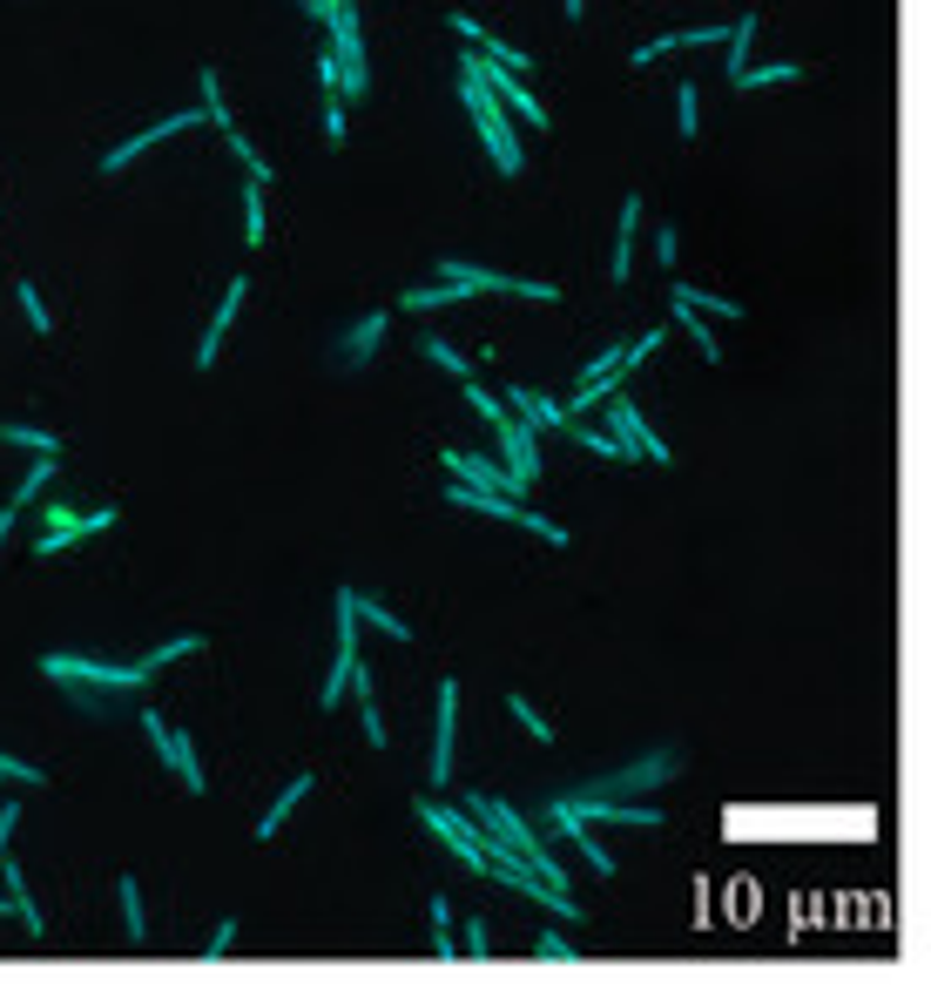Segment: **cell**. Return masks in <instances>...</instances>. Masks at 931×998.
Returning a JSON list of instances; mask_svg holds the SVG:
<instances>
[{
    "mask_svg": "<svg viewBox=\"0 0 931 998\" xmlns=\"http://www.w3.org/2000/svg\"><path fill=\"white\" fill-rule=\"evenodd\" d=\"M507 715H514V723H520V729H527L533 742H554V723H547V715H540V708H533V702H527L520 689L507 695Z\"/></svg>",
    "mask_w": 931,
    "mask_h": 998,
    "instance_id": "1f68e13d",
    "label": "cell"
},
{
    "mask_svg": "<svg viewBox=\"0 0 931 998\" xmlns=\"http://www.w3.org/2000/svg\"><path fill=\"white\" fill-rule=\"evenodd\" d=\"M446 472H459L466 479V486H486V493H520L527 486V479L520 472H507V466H499V459H486V453H446Z\"/></svg>",
    "mask_w": 931,
    "mask_h": 998,
    "instance_id": "5bb4252c",
    "label": "cell"
},
{
    "mask_svg": "<svg viewBox=\"0 0 931 998\" xmlns=\"http://www.w3.org/2000/svg\"><path fill=\"white\" fill-rule=\"evenodd\" d=\"M601 406H608V432L621 438V453H628V466H641V459H648V466H669V446H662V438L648 432V419L628 406V398L614 391V398H601Z\"/></svg>",
    "mask_w": 931,
    "mask_h": 998,
    "instance_id": "52a82bcc",
    "label": "cell"
},
{
    "mask_svg": "<svg viewBox=\"0 0 931 998\" xmlns=\"http://www.w3.org/2000/svg\"><path fill=\"white\" fill-rule=\"evenodd\" d=\"M507 412H520L533 432H567V406H561V398H540V391H527V385L507 391Z\"/></svg>",
    "mask_w": 931,
    "mask_h": 998,
    "instance_id": "e0dca14e",
    "label": "cell"
},
{
    "mask_svg": "<svg viewBox=\"0 0 931 998\" xmlns=\"http://www.w3.org/2000/svg\"><path fill=\"white\" fill-rule=\"evenodd\" d=\"M55 472H61V466H55L48 453H34V466L21 472V486H14V500H8V506H34V500H42V493L55 486Z\"/></svg>",
    "mask_w": 931,
    "mask_h": 998,
    "instance_id": "484cf974",
    "label": "cell"
},
{
    "mask_svg": "<svg viewBox=\"0 0 931 998\" xmlns=\"http://www.w3.org/2000/svg\"><path fill=\"white\" fill-rule=\"evenodd\" d=\"M244 244L263 250V183H244Z\"/></svg>",
    "mask_w": 931,
    "mask_h": 998,
    "instance_id": "836d02e7",
    "label": "cell"
},
{
    "mask_svg": "<svg viewBox=\"0 0 931 998\" xmlns=\"http://www.w3.org/2000/svg\"><path fill=\"white\" fill-rule=\"evenodd\" d=\"M318 102H325V136L344 142V95H318Z\"/></svg>",
    "mask_w": 931,
    "mask_h": 998,
    "instance_id": "ee69618b",
    "label": "cell"
},
{
    "mask_svg": "<svg viewBox=\"0 0 931 998\" xmlns=\"http://www.w3.org/2000/svg\"><path fill=\"white\" fill-rule=\"evenodd\" d=\"M115 897H122V925H129V938L142 944V938H149V917H142V884H135V877H122V884H115Z\"/></svg>",
    "mask_w": 931,
    "mask_h": 998,
    "instance_id": "d6a6232c",
    "label": "cell"
},
{
    "mask_svg": "<svg viewBox=\"0 0 931 998\" xmlns=\"http://www.w3.org/2000/svg\"><path fill=\"white\" fill-rule=\"evenodd\" d=\"M669 304H675V325H682V331L695 338V351H703L709 365H722V344H716V331L703 325V310H695V304H682V297H669Z\"/></svg>",
    "mask_w": 931,
    "mask_h": 998,
    "instance_id": "d4e9b609",
    "label": "cell"
},
{
    "mask_svg": "<svg viewBox=\"0 0 931 998\" xmlns=\"http://www.w3.org/2000/svg\"><path fill=\"white\" fill-rule=\"evenodd\" d=\"M223 142L237 149V163H244V176H250V183H270V163H263V149H250V142H244V129H223Z\"/></svg>",
    "mask_w": 931,
    "mask_h": 998,
    "instance_id": "8d00e7d4",
    "label": "cell"
},
{
    "mask_svg": "<svg viewBox=\"0 0 931 998\" xmlns=\"http://www.w3.org/2000/svg\"><path fill=\"white\" fill-rule=\"evenodd\" d=\"M0 897H8V911L27 925V938H42V931H48V925H42V911L27 904V877H21V864H14V857H0Z\"/></svg>",
    "mask_w": 931,
    "mask_h": 998,
    "instance_id": "ffe728a7",
    "label": "cell"
},
{
    "mask_svg": "<svg viewBox=\"0 0 931 998\" xmlns=\"http://www.w3.org/2000/svg\"><path fill=\"white\" fill-rule=\"evenodd\" d=\"M669 297H682V304H695V310H716V317H750L743 304H729V297H716V291H695V284H675Z\"/></svg>",
    "mask_w": 931,
    "mask_h": 998,
    "instance_id": "e575fe53",
    "label": "cell"
},
{
    "mask_svg": "<svg viewBox=\"0 0 931 998\" xmlns=\"http://www.w3.org/2000/svg\"><path fill=\"white\" fill-rule=\"evenodd\" d=\"M709 42H729V27H682V34H662V42H641L628 61H635V68H655V61L675 55V48H709Z\"/></svg>",
    "mask_w": 931,
    "mask_h": 998,
    "instance_id": "ac0fdd59",
    "label": "cell"
},
{
    "mask_svg": "<svg viewBox=\"0 0 931 998\" xmlns=\"http://www.w3.org/2000/svg\"><path fill=\"white\" fill-rule=\"evenodd\" d=\"M459 102H466V115H473V129H480V142H486V155H493V169H499V176H520V169H527V149H520V136H514V115L499 108V95L473 74L466 48H459Z\"/></svg>",
    "mask_w": 931,
    "mask_h": 998,
    "instance_id": "6da1fadb",
    "label": "cell"
},
{
    "mask_svg": "<svg viewBox=\"0 0 931 998\" xmlns=\"http://www.w3.org/2000/svg\"><path fill=\"white\" fill-rule=\"evenodd\" d=\"M14 823H21V796H8V803H0V857H8V836H14Z\"/></svg>",
    "mask_w": 931,
    "mask_h": 998,
    "instance_id": "f6af8a7d",
    "label": "cell"
},
{
    "mask_svg": "<svg viewBox=\"0 0 931 998\" xmlns=\"http://www.w3.org/2000/svg\"><path fill=\"white\" fill-rule=\"evenodd\" d=\"M14 297H21V310H27V325H34V331H42V338H48V331H55V310L42 304V291H34V284H21Z\"/></svg>",
    "mask_w": 931,
    "mask_h": 998,
    "instance_id": "f35d334b",
    "label": "cell"
},
{
    "mask_svg": "<svg viewBox=\"0 0 931 998\" xmlns=\"http://www.w3.org/2000/svg\"><path fill=\"white\" fill-rule=\"evenodd\" d=\"M244 297H250V277H229V291H223V304L210 310V331H203V344H197V372H210V365H216V351H223V331L237 325Z\"/></svg>",
    "mask_w": 931,
    "mask_h": 998,
    "instance_id": "9a60e30c",
    "label": "cell"
},
{
    "mask_svg": "<svg viewBox=\"0 0 931 998\" xmlns=\"http://www.w3.org/2000/svg\"><path fill=\"white\" fill-rule=\"evenodd\" d=\"M533 958H540V965H574V944H567L561 931H540V938H533Z\"/></svg>",
    "mask_w": 931,
    "mask_h": 998,
    "instance_id": "ab89813d",
    "label": "cell"
},
{
    "mask_svg": "<svg viewBox=\"0 0 931 998\" xmlns=\"http://www.w3.org/2000/svg\"><path fill=\"white\" fill-rule=\"evenodd\" d=\"M655 263H662V270H675V230H669V223L655 230Z\"/></svg>",
    "mask_w": 931,
    "mask_h": 998,
    "instance_id": "bcb514c9",
    "label": "cell"
},
{
    "mask_svg": "<svg viewBox=\"0 0 931 998\" xmlns=\"http://www.w3.org/2000/svg\"><path fill=\"white\" fill-rule=\"evenodd\" d=\"M635 223H641V196H621V223H614V257H608V277L628 284L635 277Z\"/></svg>",
    "mask_w": 931,
    "mask_h": 998,
    "instance_id": "2e32d148",
    "label": "cell"
},
{
    "mask_svg": "<svg viewBox=\"0 0 931 998\" xmlns=\"http://www.w3.org/2000/svg\"><path fill=\"white\" fill-rule=\"evenodd\" d=\"M452 736H459V682H439V695H433V789L452 783Z\"/></svg>",
    "mask_w": 931,
    "mask_h": 998,
    "instance_id": "8fae6325",
    "label": "cell"
},
{
    "mask_svg": "<svg viewBox=\"0 0 931 998\" xmlns=\"http://www.w3.org/2000/svg\"><path fill=\"white\" fill-rule=\"evenodd\" d=\"M486 951H493L486 917H466V925H459V958H486Z\"/></svg>",
    "mask_w": 931,
    "mask_h": 998,
    "instance_id": "60d3db41",
    "label": "cell"
},
{
    "mask_svg": "<svg viewBox=\"0 0 931 998\" xmlns=\"http://www.w3.org/2000/svg\"><path fill=\"white\" fill-rule=\"evenodd\" d=\"M229 944H237V917H223V925L210 931V951H203V958L216 965V958H229Z\"/></svg>",
    "mask_w": 931,
    "mask_h": 998,
    "instance_id": "7bdbcfd3",
    "label": "cell"
},
{
    "mask_svg": "<svg viewBox=\"0 0 931 998\" xmlns=\"http://www.w3.org/2000/svg\"><path fill=\"white\" fill-rule=\"evenodd\" d=\"M42 674L48 682H89L102 695H135L155 682L142 661H89V655H42Z\"/></svg>",
    "mask_w": 931,
    "mask_h": 998,
    "instance_id": "277c9868",
    "label": "cell"
},
{
    "mask_svg": "<svg viewBox=\"0 0 931 998\" xmlns=\"http://www.w3.org/2000/svg\"><path fill=\"white\" fill-rule=\"evenodd\" d=\"M412 810H419V823L433 830V836H439V844H446V850H452L466 870H480V877H486V857L499 850V836H486V830H480L473 817H466L459 803H433V796H419Z\"/></svg>",
    "mask_w": 931,
    "mask_h": 998,
    "instance_id": "3957f363",
    "label": "cell"
},
{
    "mask_svg": "<svg viewBox=\"0 0 931 998\" xmlns=\"http://www.w3.org/2000/svg\"><path fill=\"white\" fill-rule=\"evenodd\" d=\"M750 48H756V14H743V21H729V82L750 68Z\"/></svg>",
    "mask_w": 931,
    "mask_h": 998,
    "instance_id": "f546056e",
    "label": "cell"
},
{
    "mask_svg": "<svg viewBox=\"0 0 931 998\" xmlns=\"http://www.w3.org/2000/svg\"><path fill=\"white\" fill-rule=\"evenodd\" d=\"M0 446H21V453H48V459H61V438H55V432H42V425H0Z\"/></svg>",
    "mask_w": 931,
    "mask_h": 998,
    "instance_id": "4316f807",
    "label": "cell"
},
{
    "mask_svg": "<svg viewBox=\"0 0 931 998\" xmlns=\"http://www.w3.org/2000/svg\"><path fill=\"white\" fill-rule=\"evenodd\" d=\"M0 783H21V789H34V783H42V770H34V763H21V755H8V749H0Z\"/></svg>",
    "mask_w": 931,
    "mask_h": 998,
    "instance_id": "b9f144b4",
    "label": "cell"
},
{
    "mask_svg": "<svg viewBox=\"0 0 931 998\" xmlns=\"http://www.w3.org/2000/svg\"><path fill=\"white\" fill-rule=\"evenodd\" d=\"M0 911H8V897H0Z\"/></svg>",
    "mask_w": 931,
    "mask_h": 998,
    "instance_id": "f907efd6",
    "label": "cell"
},
{
    "mask_svg": "<svg viewBox=\"0 0 931 998\" xmlns=\"http://www.w3.org/2000/svg\"><path fill=\"white\" fill-rule=\"evenodd\" d=\"M203 122V108H176V115H163L155 129H135L129 142H115V149H102V176H122L135 155H149L155 142H169V136H182V129H197Z\"/></svg>",
    "mask_w": 931,
    "mask_h": 998,
    "instance_id": "9c48e42d",
    "label": "cell"
},
{
    "mask_svg": "<svg viewBox=\"0 0 931 998\" xmlns=\"http://www.w3.org/2000/svg\"><path fill=\"white\" fill-rule=\"evenodd\" d=\"M480 291H466L459 277H439V284H412L399 297V310H459V304H473Z\"/></svg>",
    "mask_w": 931,
    "mask_h": 998,
    "instance_id": "d6986e66",
    "label": "cell"
},
{
    "mask_svg": "<svg viewBox=\"0 0 931 998\" xmlns=\"http://www.w3.org/2000/svg\"><path fill=\"white\" fill-rule=\"evenodd\" d=\"M310 783H318L310 770H304V776H291V789H284V796H278L270 810H263V823H257V844H263V836H278V830H284V817H291V810L304 803V796H310Z\"/></svg>",
    "mask_w": 931,
    "mask_h": 998,
    "instance_id": "603a6c76",
    "label": "cell"
},
{
    "mask_svg": "<svg viewBox=\"0 0 931 998\" xmlns=\"http://www.w3.org/2000/svg\"><path fill=\"white\" fill-rule=\"evenodd\" d=\"M385 331H392V310H365L352 331H338L331 365H338V372H365L372 357H378V344H385Z\"/></svg>",
    "mask_w": 931,
    "mask_h": 998,
    "instance_id": "30bf717a",
    "label": "cell"
},
{
    "mask_svg": "<svg viewBox=\"0 0 931 998\" xmlns=\"http://www.w3.org/2000/svg\"><path fill=\"white\" fill-rule=\"evenodd\" d=\"M446 27H452V34H466V42H473V55H480V61H493V68H514V74H527V68H533V55H527V48H514V42H499V34H486L473 14H446Z\"/></svg>",
    "mask_w": 931,
    "mask_h": 998,
    "instance_id": "7c38bea8",
    "label": "cell"
},
{
    "mask_svg": "<svg viewBox=\"0 0 931 998\" xmlns=\"http://www.w3.org/2000/svg\"><path fill=\"white\" fill-rule=\"evenodd\" d=\"M197 108H203V122H210V129H237V115H229V102H223L216 68H203V74H197Z\"/></svg>",
    "mask_w": 931,
    "mask_h": 998,
    "instance_id": "cb8c5ba5",
    "label": "cell"
},
{
    "mask_svg": "<svg viewBox=\"0 0 931 998\" xmlns=\"http://www.w3.org/2000/svg\"><path fill=\"white\" fill-rule=\"evenodd\" d=\"M675 129H682V142H695V129H703V102H695V82L675 89Z\"/></svg>",
    "mask_w": 931,
    "mask_h": 998,
    "instance_id": "d590c367",
    "label": "cell"
},
{
    "mask_svg": "<svg viewBox=\"0 0 931 998\" xmlns=\"http://www.w3.org/2000/svg\"><path fill=\"white\" fill-rule=\"evenodd\" d=\"M325 55H331V68H338L344 102H365V95H372V68H365L358 0H331V14H325Z\"/></svg>",
    "mask_w": 931,
    "mask_h": 998,
    "instance_id": "7a4b0ae2",
    "label": "cell"
},
{
    "mask_svg": "<svg viewBox=\"0 0 931 998\" xmlns=\"http://www.w3.org/2000/svg\"><path fill=\"white\" fill-rule=\"evenodd\" d=\"M21 520V506H0V547H8V527Z\"/></svg>",
    "mask_w": 931,
    "mask_h": 998,
    "instance_id": "c3c4849f",
    "label": "cell"
},
{
    "mask_svg": "<svg viewBox=\"0 0 931 998\" xmlns=\"http://www.w3.org/2000/svg\"><path fill=\"white\" fill-rule=\"evenodd\" d=\"M797 61H763V68H743V74H735V89H743V95H756V89H776V82H797Z\"/></svg>",
    "mask_w": 931,
    "mask_h": 998,
    "instance_id": "83f0119b",
    "label": "cell"
},
{
    "mask_svg": "<svg viewBox=\"0 0 931 998\" xmlns=\"http://www.w3.org/2000/svg\"><path fill=\"white\" fill-rule=\"evenodd\" d=\"M169 770L189 783V796H203V789H210V776H203V763H197V742H189L182 729H176V755H169Z\"/></svg>",
    "mask_w": 931,
    "mask_h": 998,
    "instance_id": "f1b7e54d",
    "label": "cell"
},
{
    "mask_svg": "<svg viewBox=\"0 0 931 998\" xmlns=\"http://www.w3.org/2000/svg\"><path fill=\"white\" fill-rule=\"evenodd\" d=\"M547 830H554V836H567L574 850H588V870H594V877H614V857L588 836V823H574V817H547Z\"/></svg>",
    "mask_w": 931,
    "mask_h": 998,
    "instance_id": "44dd1931",
    "label": "cell"
},
{
    "mask_svg": "<svg viewBox=\"0 0 931 998\" xmlns=\"http://www.w3.org/2000/svg\"><path fill=\"white\" fill-rule=\"evenodd\" d=\"M419 351H425V357H433V365H439V372H452V378H473V365H466V357H459V351H452L446 338H425Z\"/></svg>",
    "mask_w": 931,
    "mask_h": 998,
    "instance_id": "74e56055",
    "label": "cell"
},
{
    "mask_svg": "<svg viewBox=\"0 0 931 998\" xmlns=\"http://www.w3.org/2000/svg\"><path fill=\"white\" fill-rule=\"evenodd\" d=\"M547 817H574V823H635V830H662V803H614V796H588V789H567L547 803Z\"/></svg>",
    "mask_w": 931,
    "mask_h": 998,
    "instance_id": "5b68a950",
    "label": "cell"
},
{
    "mask_svg": "<svg viewBox=\"0 0 931 998\" xmlns=\"http://www.w3.org/2000/svg\"><path fill=\"white\" fill-rule=\"evenodd\" d=\"M486 425H493V438H499V466H507V472H520V479L547 472V466H540V446H533V425H527L520 412H507V398H499V412H493Z\"/></svg>",
    "mask_w": 931,
    "mask_h": 998,
    "instance_id": "ba28073f",
    "label": "cell"
},
{
    "mask_svg": "<svg viewBox=\"0 0 931 998\" xmlns=\"http://www.w3.org/2000/svg\"><path fill=\"white\" fill-rule=\"evenodd\" d=\"M433 951H439V958H459V931H452V925H433Z\"/></svg>",
    "mask_w": 931,
    "mask_h": 998,
    "instance_id": "7dc6e473",
    "label": "cell"
},
{
    "mask_svg": "<svg viewBox=\"0 0 931 998\" xmlns=\"http://www.w3.org/2000/svg\"><path fill=\"white\" fill-rule=\"evenodd\" d=\"M108 527H122V513H115V506H95V513H74V520H68V527H42V533H34V553H42V561H48V553H61V547H74V540H95V533H108Z\"/></svg>",
    "mask_w": 931,
    "mask_h": 998,
    "instance_id": "4fadbf2b",
    "label": "cell"
},
{
    "mask_svg": "<svg viewBox=\"0 0 931 998\" xmlns=\"http://www.w3.org/2000/svg\"><path fill=\"white\" fill-rule=\"evenodd\" d=\"M352 608H358V627H378L385 642H412V627H405L392 608H385V601H372V594H358V587H352Z\"/></svg>",
    "mask_w": 931,
    "mask_h": 998,
    "instance_id": "7402d4cb",
    "label": "cell"
},
{
    "mask_svg": "<svg viewBox=\"0 0 931 998\" xmlns=\"http://www.w3.org/2000/svg\"><path fill=\"white\" fill-rule=\"evenodd\" d=\"M197 648H203V634H169V642H163V648H149V655H142V668H149V674H163L169 661H182V655H197Z\"/></svg>",
    "mask_w": 931,
    "mask_h": 998,
    "instance_id": "4dcf8cb0",
    "label": "cell"
},
{
    "mask_svg": "<svg viewBox=\"0 0 931 998\" xmlns=\"http://www.w3.org/2000/svg\"><path fill=\"white\" fill-rule=\"evenodd\" d=\"M682 770V749L675 742H662V749H648V755H635V763H621V770H608V776H594V783H580L588 796H614V789H662L669 776Z\"/></svg>",
    "mask_w": 931,
    "mask_h": 998,
    "instance_id": "8992f818",
    "label": "cell"
},
{
    "mask_svg": "<svg viewBox=\"0 0 931 998\" xmlns=\"http://www.w3.org/2000/svg\"><path fill=\"white\" fill-rule=\"evenodd\" d=\"M561 14H567V21H580V14H588V0H561Z\"/></svg>",
    "mask_w": 931,
    "mask_h": 998,
    "instance_id": "681fc988",
    "label": "cell"
}]
</instances>
